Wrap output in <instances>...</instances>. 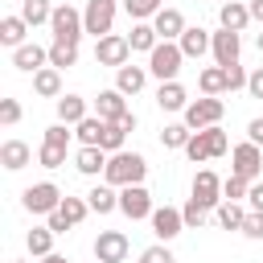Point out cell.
I'll return each instance as SVG.
<instances>
[{
	"instance_id": "cell-8",
	"label": "cell",
	"mask_w": 263,
	"mask_h": 263,
	"mask_svg": "<svg viewBox=\"0 0 263 263\" xmlns=\"http://www.w3.org/2000/svg\"><path fill=\"white\" fill-rule=\"evenodd\" d=\"M127 53H132V41H127L123 33H107V37L95 41V62H99V66L119 70V66H127Z\"/></svg>"
},
{
	"instance_id": "cell-22",
	"label": "cell",
	"mask_w": 263,
	"mask_h": 263,
	"mask_svg": "<svg viewBox=\"0 0 263 263\" xmlns=\"http://www.w3.org/2000/svg\"><path fill=\"white\" fill-rule=\"evenodd\" d=\"M218 21H222V29H234V33H242V29L251 25V8H247L242 0H226V4L218 8Z\"/></svg>"
},
{
	"instance_id": "cell-11",
	"label": "cell",
	"mask_w": 263,
	"mask_h": 263,
	"mask_svg": "<svg viewBox=\"0 0 263 263\" xmlns=\"http://www.w3.org/2000/svg\"><path fill=\"white\" fill-rule=\"evenodd\" d=\"M115 0H86V8H82V21H86V33H95V41L99 37H107L111 33V25H115Z\"/></svg>"
},
{
	"instance_id": "cell-49",
	"label": "cell",
	"mask_w": 263,
	"mask_h": 263,
	"mask_svg": "<svg viewBox=\"0 0 263 263\" xmlns=\"http://www.w3.org/2000/svg\"><path fill=\"white\" fill-rule=\"evenodd\" d=\"M247 140H251V144H259V148H263V115H259V119H251V123H247Z\"/></svg>"
},
{
	"instance_id": "cell-31",
	"label": "cell",
	"mask_w": 263,
	"mask_h": 263,
	"mask_svg": "<svg viewBox=\"0 0 263 263\" xmlns=\"http://www.w3.org/2000/svg\"><path fill=\"white\" fill-rule=\"evenodd\" d=\"M74 62H78V41H53V45H49V66L70 70Z\"/></svg>"
},
{
	"instance_id": "cell-17",
	"label": "cell",
	"mask_w": 263,
	"mask_h": 263,
	"mask_svg": "<svg viewBox=\"0 0 263 263\" xmlns=\"http://www.w3.org/2000/svg\"><path fill=\"white\" fill-rule=\"evenodd\" d=\"M107 156H111V152H103L99 144H82V148L74 152V168H78L82 177H99V173L107 168Z\"/></svg>"
},
{
	"instance_id": "cell-35",
	"label": "cell",
	"mask_w": 263,
	"mask_h": 263,
	"mask_svg": "<svg viewBox=\"0 0 263 263\" xmlns=\"http://www.w3.org/2000/svg\"><path fill=\"white\" fill-rule=\"evenodd\" d=\"M214 214H218V226H222V230H242V218H247V210H242L238 201H222Z\"/></svg>"
},
{
	"instance_id": "cell-33",
	"label": "cell",
	"mask_w": 263,
	"mask_h": 263,
	"mask_svg": "<svg viewBox=\"0 0 263 263\" xmlns=\"http://www.w3.org/2000/svg\"><path fill=\"white\" fill-rule=\"evenodd\" d=\"M123 140H127L123 123H111V119H103V132H99V148H103V152H123Z\"/></svg>"
},
{
	"instance_id": "cell-1",
	"label": "cell",
	"mask_w": 263,
	"mask_h": 263,
	"mask_svg": "<svg viewBox=\"0 0 263 263\" xmlns=\"http://www.w3.org/2000/svg\"><path fill=\"white\" fill-rule=\"evenodd\" d=\"M144 177H148V160L140 156V152H111L107 156V168H103V181L107 185H115V189H123V185H144Z\"/></svg>"
},
{
	"instance_id": "cell-46",
	"label": "cell",
	"mask_w": 263,
	"mask_h": 263,
	"mask_svg": "<svg viewBox=\"0 0 263 263\" xmlns=\"http://www.w3.org/2000/svg\"><path fill=\"white\" fill-rule=\"evenodd\" d=\"M70 123H53V127H45V144H58V148H70V132H66Z\"/></svg>"
},
{
	"instance_id": "cell-43",
	"label": "cell",
	"mask_w": 263,
	"mask_h": 263,
	"mask_svg": "<svg viewBox=\"0 0 263 263\" xmlns=\"http://www.w3.org/2000/svg\"><path fill=\"white\" fill-rule=\"evenodd\" d=\"M238 234H247V238H263V210H247Z\"/></svg>"
},
{
	"instance_id": "cell-39",
	"label": "cell",
	"mask_w": 263,
	"mask_h": 263,
	"mask_svg": "<svg viewBox=\"0 0 263 263\" xmlns=\"http://www.w3.org/2000/svg\"><path fill=\"white\" fill-rule=\"evenodd\" d=\"M37 164H41V168H62V164H66V148L41 140V148H37Z\"/></svg>"
},
{
	"instance_id": "cell-10",
	"label": "cell",
	"mask_w": 263,
	"mask_h": 263,
	"mask_svg": "<svg viewBox=\"0 0 263 263\" xmlns=\"http://www.w3.org/2000/svg\"><path fill=\"white\" fill-rule=\"evenodd\" d=\"M127 251H132V242H127L123 230H99V238H95V263H123Z\"/></svg>"
},
{
	"instance_id": "cell-7",
	"label": "cell",
	"mask_w": 263,
	"mask_h": 263,
	"mask_svg": "<svg viewBox=\"0 0 263 263\" xmlns=\"http://www.w3.org/2000/svg\"><path fill=\"white\" fill-rule=\"evenodd\" d=\"M230 173H238V177H247V181H259V173H263V148L251 144V140L234 144V148H230Z\"/></svg>"
},
{
	"instance_id": "cell-34",
	"label": "cell",
	"mask_w": 263,
	"mask_h": 263,
	"mask_svg": "<svg viewBox=\"0 0 263 263\" xmlns=\"http://www.w3.org/2000/svg\"><path fill=\"white\" fill-rule=\"evenodd\" d=\"M189 136H193V127H189L185 119H181V123H164V127H160V144H164V148H173V152H177V148H185V144H189Z\"/></svg>"
},
{
	"instance_id": "cell-53",
	"label": "cell",
	"mask_w": 263,
	"mask_h": 263,
	"mask_svg": "<svg viewBox=\"0 0 263 263\" xmlns=\"http://www.w3.org/2000/svg\"><path fill=\"white\" fill-rule=\"evenodd\" d=\"M41 263H70V259H66V255H58V251H49V255H45Z\"/></svg>"
},
{
	"instance_id": "cell-29",
	"label": "cell",
	"mask_w": 263,
	"mask_h": 263,
	"mask_svg": "<svg viewBox=\"0 0 263 263\" xmlns=\"http://www.w3.org/2000/svg\"><path fill=\"white\" fill-rule=\"evenodd\" d=\"M53 238H58V234H53L49 226H33V230L25 234V247H29L33 259H45V255L53 251Z\"/></svg>"
},
{
	"instance_id": "cell-52",
	"label": "cell",
	"mask_w": 263,
	"mask_h": 263,
	"mask_svg": "<svg viewBox=\"0 0 263 263\" xmlns=\"http://www.w3.org/2000/svg\"><path fill=\"white\" fill-rule=\"evenodd\" d=\"M119 123H123V132H136V111H127V115H123Z\"/></svg>"
},
{
	"instance_id": "cell-27",
	"label": "cell",
	"mask_w": 263,
	"mask_h": 263,
	"mask_svg": "<svg viewBox=\"0 0 263 263\" xmlns=\"http://www.w3.org/2000/svg\"><path fill=\"white\" fill-rule=\"evenodd\" d=\"M144 82H148V66H119V70H115V86H119L123 95H140Z\"/></svg>"
},
{
	"instance_id": "cell-28",
	"label": "cell",
	"mask_w": 263,
	"mask_h": 263,
	"mask_svg": "<svg viewBox=\"0 0 263 263\" xmlns=\"http://www.w3.org/2000/svg\"><path fill=\"white\" fill-rule=\"evenodd\" d=\"M86 201H90V210L95 214H111V210H119V193H115V185H95L90 193H86Z\"/></svg>"
},
{
	"instance_id": "cell-2",
	"label": "cell",
	"mask_w": 263,
	"mask_h": 263,
	"mask_svg": "<svg viewBox=\"0 0 263 263\" xmlns=\"http://www.w3.org/2000/svg\"><path fill=\"white\" fill-rule=\"evenodd\" d=\"M193 164H205V160H214V156H226L230 152V136L214 123V127H201V132H193L189 136V144L181 148Z\"/></svg>"
},
{
	"instance_id": "cell-51",
	"label": "cell",
	"mask_w": 263,
	"mask_h": 263,
	"mask_svg": "<svg viewBox=\"0 0 263 263\" xmlns=\"http://www.w3.org/2000/svg\"><path fill=\"white\" fill-rule=\"evenodd\" d=\"M247 8H251V21L263 25V0H247Z\"/></svg>"
},
{
	"instance_id": "cell-9",
	"label": "cell",
	"mask_w": 263,
	"mask_h": 263,
	"mask_svg": "<svg viewBox=\"0 0 263 263\" xmlns=\"http://www.w3.org/2000/svg\"><path fill=\"white\" fill-rule=\"evenodd\" d=\"M152 193L144 189V185H123L119 189V214L123 218H132V222H140V218H152Z\"/></svg>"
},
{
	"instance_id": "cell-13",
	"label": "cell",
	"mask_w": 263,
	"mask_h": 263,
	"mask_svg": "<svg viewBox=\"0 0 263 263\" xmlns=\"http://www.w3.org/2000/svg\"><path fill=\"white\" fill-rule=\"evenodd\" d=\"M210 53H214V66H234L238 53H242V37L234 29H218L214 41H210Z\"/></svg>"
},
{
	"instance_id": "cell-55",
	"label": "cell",
	"mask_w": 263,
	"mask_h": 263,
	"mask_svg": "<svg viewBox=\"0 0 263 263\" xmlns=\"http://www.w3.org/2000/svg\"><path fill=\"white\" fill-rule=\"evenodd\" d=\"M12 263H25V259H12Z\"/></svg>"
},
{
	"instance_id": "cell-45",
	"label": "cell",
	"mask_w": 263,
	"mask_h": 263,
	"mask_svg": "<svg viewBox=\"0 0 263 263\" xmlns=\"http://www.w3.org/2000/svg\"><path fill=\"white\" fill-rule=\"evenodd\" d=\"M0 123L4 127H16L21 123V103L16 99H0Z\"/></svg>"
},
{
	"instance_id": "cell-14",
	"label": "cell",
	"mask_w": 263,
	"mask_h": 263,
	"mask_svg": "<svg viewBox=\"0 0 263 263\" xmlns=\"http://www.w3.org/2000/svg\"><path fill=\"white\" fill-rule=\"evenodd\" d=\"M148 222H152V234H156L160 242H173V238L185 230V218H181V210H173V205H156Z\"/></svg>"
},
{
	"instance_id": "cell-30",
	"label": "cell",
	"mask_w": 263,
	"mask_h": 263,
	"mask_svg": "<svg viewBox=\"0 0 263 263\" xmlns=\"http://www.w3.org/2000/svg\"><path fill=\"white\" fill-rule=\"evenodd\" d=\"M21 16L29 21V29H37V25H49V16H53V4H49V0H21Z\"/></svg>"
},
{
	"instance_id": "cell-20",
	"label": "cell",
	"mask_w": 263,
	"mask_h": 263,
	"mask_svg": "<svg viewBox=\"0 0 263 263\" xmlns=\"http://www.w3.org/2000/svg\"><path fill=\"white\" fill-rule=\"evenodd\" d=\"M0 164H4L8 173H21L25 164H33V148H29L25 140H4V144H0Z\"/></svg>"
},
{
	"instance_id": "cell-21",
	"label": "cell",
	"mask_w": 263,
	"mask_h": 263,
	"mask_svg": "<svg viewBox=\"0 0 263 263\" xmlns=\"http://www.w3.org/2000/svg\"><path fill=\"white\" fill-rule=\"evenodd\" d=\"M156 107L160 111H185L189 107V95H185V86L173 78V82H160L156 86Z\"/></svg>"
},
{
	"instance_id": "cell-19",
	"label": "cell",
	"mask_w": 263,
	"mask_h": 263,
	"mask_svg": "<svg viewBox=\"0 0 263 263\" xmlns=\"http://www.w3.org/2000/svg\"><path fill=\"white\" fill-rule=\"evenodd\" d=\"M210 41H214V33L201 29V25H189V29L177 37V45H181L185 58H201V53H210Z\"/></svg>"
},
{
	"instance_id": "cell-12",
	"label": "cell",
	"mask_w": 263,
	"mask_h": 263,
	"mask_svg": "<svg viewBox=\"0 0 263 263\" xmlns=\"http://www.w3.org/2000/svg\"><path fill=\"white\" fill-rule=\"evenodd\" d=\"M193 201H201L205 210H218L226 197H222V177L214 173V168H201L197 177H193V193H189Z\"/></svg>"
},
{
	"instance_id": "cell-32",
	"label": "cell",
	"mask_w": 263,
	"mask_h": 263,
	"mask_svg": "<svg viewBox=\"0 0 263 263\" xmlns=\"http://www.w3.org/2000/svg\"><path fill=\"white\" fill-rule=\"evenodd\" d=\"M197 86H201V95H226V70L222 66H205L197 74Z\"/></svg>"
},
{
	"instance_id": "cell-26",
	"label": "cell",
	"mask_w": 263,
	"mask_h": 263,
	"mask_svg": "<svg viewBox=\"0 0 263 263\" xmlns=\"http://www.w3.org/2000/svg\"><path fill=\"white\" fill-rule=\"evenodd\" d=\"M86 115H90V107H86V99H82V95H62V99H58V119H62V123L78 127Z\"/></svg>"
},
{
	"instance_id": "cell-23",
	"label": "cell",
	"mask_w": 263,
	"mask_h": 263,
	"mask_svg": "<svg viewBox=\"0 0 263 263\" xmlns=\"http://www.w3.org/2000/svg\"><path fill=\"white\" fill-rule=\"evenodd\" d=\"M25 33H29V21H25L21 12H12V16H0V45L16 49V45H25Z\"/></svg>"
},
{
	"instance_id": "cell-48",
	"label": "cell",
	"mask_w": 263,
	"mask_h": 263,
	"mask_svg": "<svg viewBox=\"0 0 263 263\" xmlns=\"http://www.w3.org/2000/svg\"><path fill=\"white\" fill-rule=\"evenodd\" d=\"M247 210H263V181H251V193H247Z\"/></svg>"
},
{
	"instance_id": "cell-25",
	"label": "cell",
	"mask_w": 263,
	"mask_h": 263,
	"mask_svg": "<svg viewBox=\"0 0 263 263\" xmlns=\"http://www.w3.org/2000/svg\"><path fill=\"white\" fill-rule=\"evenodd\" d=\"M33 90H37L41 99H62V70H58V66H41V70L33 74Z\"/></svg>"
},
{
	"instance_id": "cell-4",
	"label": "cell",
	"mask_w": 263,
	"mask_h": 263,
	"mask_svg": "<svg viewBox=\"0 0 263 263\" xmlns=\"http://www.w3.org/2000/svg\"><path fill=\"white\" fill-rule=\"evenodd\" d=\"M49 33L53 41H82L86 33V21L74 4H53V16H49Z\"/></svg>"
},
{
	"instance_id": "cell-3",
	"label": "cell",
	"mask_w": 263,
	"mask_h": 263,
	"mask_svg": "<svg viewBox=\"0 0 263 263\" xmlns=\"http://www.w3.org/2000/svg\"><path fill=\"white\" fill-rule=\"evenodd\" d=\"M181 62H185L181 45H177V41H160V45L148 53V74L160 78V82H173V78L181 74Z\"/></svg>"
},
{
	"instance_id": "cell-40",
	"label": "cell",
	"mask_w": 263,
	"mask_h": 263,
	"mask_svg": "<svg viewBox=\"0 0 263 263\" xmlns=\"http://www.w3.org/2000/svg\"><path fill=\"white\" fill-rule=\"evenodd\" d=\"M247 193H251V181H247V177H238V173H230V177L222 181V197H226V201H242Z\"/></svg>"
},
{
	"instance_id": "cell-50",
	"label": "cell",
	"mask_w": 263,
	"mask_h": 263,
	"mask_svg": "<svg viewBox=\"0 0 263 263\" xmlns=\"http://www.w3.org/2000/svg\"><path fill=\"white\" fill-rule=\"evenodd\" d=\"M45 226H49V230H53V234H66V230H74V226H70V222H66V218H62V214H58V210H53V214H49V222H45Z\"/></svg>"
},
{
	"instance_id": "cell-54",
	"label": "cell",
	"mask_w": 263,
	"mask_h": 263,
	"mask_svg": "<svg viewBox=\"0 0 263 263\" xmlns=\"http://www.w3.org/2000/svg\"><path fill=\"white\" fill-rule=\"evenodd\" d=\"M255 45H259V53H263V33H259V37H255Z\"/></svg>"
},
{
	"instance_id": "cell-44",
	"label": "cell",
	"mask_w": 263,
	"mask_h": 263,
	"mask_svg": "<svg viewBox=\"0 0 263 263\" xmlns=\"http://www.w3.org/2000/svg\"><path fill=\"white\" fill-rule=\"evenodd\" d=\"M140 263H177V259H173V251L164 242H156V247H144L140 251Z\"/></svg>"
},
{
	"instance_id": "cell-37",
	"label": "cell",
	"mask_w": 263,
	"mask_h": 263,
	"mask_svg": "<svg viewBox=\"0 0 263 263\" xmlns=\"http://www.w3.org/2000/svg\"><path fill=\"white\" fill-rule=\"evenodd\" d=\"M123 8H127L132 21H152V16L164 8V0H123Z\"/></svg>"
},
{
	"instance_id": "cell-5",
	"label": "cell",
	"mask_w": 263,
	"mask_h": 263,
	"mask_svg": "<svg viewBox=\"0 0 263 263\" xmlns=\"http://www.w3.org/2000/svg\"><path fill=\"white\" fill-rule=\"evenodd\" d=\"M222 111H226V103H222L218 95H201V99H189V107H185L181 115H185V123H189L193 132H201V127L222 123Z\"/></svg>"
},
{
	"instance_id": "cell-24",
	"label": "cell",
	"mask_w": 263,
	"mask_h": 263,
	"mask_svg": "<svg viewBox=\"0 0 263 263\" xmlns=\"http://www.w3.org/2000/svg\"><path fill=\"white\" fill-rule=\"evenodd\" d=\"M127 41H132V53H152L160 45V33L152 29V21H136L132 33H127Z\"/></svg>"
},
{
	"instance_id": "cell-16",
	"label": "cell",
	"mask_w": 263,
	"mask_h": 263,
	"mask_svg": "<svg viewBox=\"0 0 263 263\" xmlns=\"http://www.w3.org/2000/svg\"><path fill=\"white\" fill-rule=\"evenodd\" d=\"M12 66H16V70H25V74H37L41 66H49V49H41V45L25 41V45H16V49H12Z\"/></svg>"
},
{
	"instance_id": "cell-41",
	"label": "cell",
	"mask_w": 263,
	"mask_h": 263,
	"mask_svg": "<svg viewBox=\"0 0 263 263\" xmlns=\"http://www.w3.org/2000/svg\"><path fill=\"white\" fill-rule=\"evenodd\" d=\"M99 132H103V119H99V115H86V119L74 127L78 144H99Z\"/></svg>"
},
{
	"instance_id": "cell-47",
	"label": "cell",
	"mask_w": 263,
	"mask_h": 263,
	"mask_svg": "<svg viewBox=\"0 0 263 263\" xmlns=\"http://www.w3.org/2000/svg\"><path fill=\"white\" fill-rule=\"evenodd\" d=\"M247 95H251V99H263V66L251 70V78H247Z\"/></svg>"
},
{
	"instance_id": "cell-15",
	"label": "cell",
	"mask_w": 263,
	"mask_h": 263,
	"mask_svg": "<svg viewBox=\"0 0 263 263\" xmlns=\"http://www.w3.org/2000/svg\"><path fill=\"white\" fill-rule=\"evenodd\" d=\"M95 115H99V119H111V123H119V119L127 115V95H123L119 86H111V90H99V99H95Z\"/></svg>"
},
{
	"instance_id": "cell-6",
	"label": "cell",
	"mask_w": 263,
	"mask_h": 263,
	"mask_svg": "<svg viewBox=\"0 0 263 263\" xmlns=\"http://www.w3.org/2000/svg\"><path fill=\"white\" fill-rule=\"evenodd\" d=\"M62 197H66V193H62L53 181H37V185H29V189L21 193V205H25L29 214H45V218H49V214L62 205Z\"/></svg>"
},
{
	"instance_id": "cell-18",
	"label": "cell",
	"mask_w": 263,
	"mask_h": 263,
	"mask_svg": "<svg viewBox=\"0 0 263 263\" xmlns=\"http://www.w3.org/2000/svg\"><path fill=\"white\" fill-rule=\"evenodd\" d=\"M152 29L160 33V41H177L189 25H185V16H181V8H160L156 16H152Z\"/></svg>"
},
{
	"instance_id": "cell-36",
	"label": "cell",
	"mask_w": 263,
	"mask_h": 263,
	"mask_svg": "<svg viewBox=\"0 0 263 263\" xmlns=\"http://www.w3.org/2000/svg\"><path fill=\"white\" fill-rule=\"evenodd\" d=\"M58 214L70 222V226H78L86 214H90V201L86 197H62V205H58Z\"/></svg>"
},
{
	"instance_id": "cell-42",
	"label": "cell",
	"mask_w": 263,
	"mask_h": 263,
	"mask_svg": "<svg viewBox=\"0 0 263 263\" xmlns=\"http://www.w3.org/2000/svg\"><path fill=\"white\" fill-rule=\"evenodd\" d=\"M226 70V90H247V70H242V62H234V66H222Z\"/></svg>"
},
{
	"instance_id": "cell-38",
	"label": "cell",
	"mask_w": 263,
	"mask_h": 263,
	"mask_svg": "<svg viewBox=\"0 0 263 263\" xmlns=\"http://www.w3.org/2000/svg\"><path fill=\"white\" fill-rule=\"evenodd\" d=\"M181 218H185V230H201V226H205V218H210V210H205L201 201H193V197H189V201L181 205Z\"/></svg>"
}]
</instances>
